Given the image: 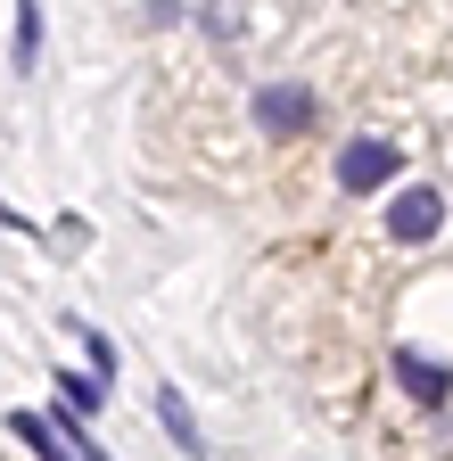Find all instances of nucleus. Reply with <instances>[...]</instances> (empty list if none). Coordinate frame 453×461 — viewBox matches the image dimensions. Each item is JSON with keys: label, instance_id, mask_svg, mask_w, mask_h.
<instances>
[{"label": "nucleus", "instance_id": "20e7f679", "mask_svg": "<svg viewBox=\"0 0 453 461\" xmlns=\"http://www.w3.org/2000/svg\"><path fill=\"white\" fill-rule=\"evenodd\" d=\"M387 371H395V387H404L421 412H445V403H453V363L421 355V346H395V355H387Z\"/></svg>", "mask_w": 453, "mask_h": 461}, {"label": "nucleus", "instance_id": "f257e3e1", "mask_svg": "<svg viewBox=\"0 0 453 461\" xmlns=\"http://www.w3.org/2000/svg\"><path fill=\"white\" fill-rule=\"evenodd\" d=\"M395 173H404L395 132H355L347 149H338V190H347V198H379V190H395Z\"/></svg>", "mask_w": 453, "mask_h": 461}, {"label": "nucleus", "instance_id": "1a4fd4ad", "mask_svg": "<svg viewBox=\"0 0 453 461\" xmlns=\"http://www.w3.org/2000/svg\"><path fill=\"white\" fill-rule=\"evenodd\" d=\"M41 67V9H17V75Z\"/></svg>", "mask_w": 453, "mask_h": 461}, {"label": "nucleus", "instance_id": "7ed1b4c3", "mask_svg": "<svg viewBox=\"0 0 453 461\" xmlns=\"http://www.w3.org/2000/svg\"><path fill=\"white\" fill-rule=\"evenodd\" d=\"M437 230H445V190L404 182V190L387 198V240H395V248H429Z\"/></svg>", "mask_w": 453, "mask_h": 461}, {"label": "nucleus", "instance_id": "39448f33", "mask_svg": "<svg viewBox=\"0 0 453 461\" xmlns=\"http://www.w3.org/2000/svg\"><path fill=\"white\" fill-rule=\"evenodd\" d=\"M157 429L174 437V453H182V461H206V429H198V412L182 403V387H157Z\"/></svg>", "mask_w": 453, "mask_h": 461}, {"label": "nucleus", "instance_id": "6e6552de", "mask_svg": "<svg viewBox=\"0 0 453 461\" xmlns=\"http://www.w3.org/2000/svg\"><path fill=\"white\" fill-rule=\"evenodd\" d=\"M67 330H75V338H83V355H91V379H99V387H107V379H116V346H107V338H99V330H91V321H67Z\"/></svg>", "mask_w": 453, "mask_h": 461}, {"label": "nucleus", "instance_id": "0eeeda50", "mask_svg": "<svg viewBox=\"0 0 453 461\" xmlns=\"http://www.w3.org/2000/svg\"><path fill=\"white\" fill-rule=\"evenodd\" d=\"M9 429H17V437H25V445H33V461H75V453H67V437H59V429H50V420H41V412H17V420H9Z\"/></svg>", "mask_w": 453, "mask_h": 461}, {"label": "nucleus", "instance_id": "f03ea898", "mask_svg": "<svg viewBox=\"0 0 453 461\" xmlns=\"http://www.w3.org/2000/svg\"><path fill=\"white\" fill-rule=\"evenodd\" d=\"M248 115H256V132H264V140H297V132H313L322 99H313V83H256Z\"/></svg>", "mask_w": 453, "mask_h": 461}, {"label": "nucleus", "instance_id": "423d86ee", "mask_svg": "<svg viewBox=\"0 0 453 461\" xmlns=\"http://www.w3.org/2000/svg\"><path fill=\"white\" fill-rule=\"evenodd\" d=\"M50 412H67V420H99L107 412V387L91 379V371H59V403Z\"/></svg>", "mask_w": 453, "mask_h": 461}]
</instances>
